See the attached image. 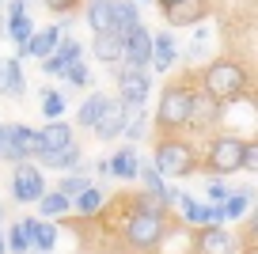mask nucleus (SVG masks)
<instances>
[{
    "label": "nucleus",
    "instance_id": "nucleus-2",
    "mask_svg": "<svg viewBox=\"0 0 258 254\" xmlns=\"http://www.w3.org/2000/svg\"><path fill=\"white\" fill-rule=\"evenodd\" d=\"M163 224H167V216H163L156 205H141L137 213L125 220V239L137 246V250H152V246L163 239Z\"/></svg>",
    "mask_w": 258,
    "mask_h": 254
},
{
    "label": "nucleus",
    "instance_id": "nucleus-38",
    "mask_svg": "<svg viewBox=\"0 0 258 254\" xmlns=\"http://www.w3.org/2000/svg\"><path fill=\"white\" fill-rule=\"evenodd\" d=\"M49 12H69V8H76V0H42Z\"/></svg>",
    "mask_w": 258,
    "mask_h": 254
},
{
    "label": "nucleus",
    "instance_id": "nucleus-25",
    "mask_svg": "<svg viewBox=\"0 0 258 254\" xmlns=\"http://www.w3.org/2000/svg\"><path fill=\"white\" fill-rule=\"evenodd\" d=\"M34 205H38V213H42V220H53V216H61V213H69V209H73V201L64 198V194H42L38 201H34Z\"/></svg>",
    "mask_w": 258,
    "mask_h": 254
},
{
    "label": "nucleus",
    "instance_id": "nucleus-16",
    "mask_svg": "<svg viewBox=\"0 0 258 254\" xmlns=\"http://www.w3.org/2000/svg\"><path fill=\"white\" fill-rule=\"evenodd\" d=\"M23 228H27V239H31V246H38L42 254H49V250L57 246V224L27 216V220H23Z\"/></svg>",
    "mask_w": 258,
    "mask_h": 254
},
{
    "label": "nucleus",
    "instance_id": "nucleus-20",
    "mask_svg": "<svg viewBox=\"0 0 258 254\" xmlns=\"http://www.w3.org/2000/svg\"><path fill=\"white\" fill-rule=\"evenodd\" d=\"M88 27L95 34L114 31V0H91L88 4Z\"/></svg>",
    "mask_w": 258,
    "mask_h": 254
},
{
    "label": "nucleus",
    "instance_id": "nucleus-42",
    "mask_svg": "<svg viewBox=\"0 0 258 254\" xmlns=\"http://www.w3.org/2000/svg\"><path fill=\"white\" fill-rule=\"evenodd\" d=\"M0 216H4V205H0Z\"/></svg>",
    "mask_w": 258,
    "mask_h": 254
},
{
    "label": "nucleus",
    "instance_id": "nucleus-23",
    "mask_svg": "<svg viewBox=\"0 0 258 254\" xmlns=\"http://www.w3.org/2000/svg\"><path fill=\"white\" fill-rule=\"evenodd\" d=\"M137 23H141L137 4H133V0H114V31L125 34V31H133Z\"/></svg>",
    "mask_w": 258,
    "mask_h": 254
},
{
    "label": "nucleus",
    "instance_id": "nucleus-28",
    "mask_svg": "<svg viewBox=\"0 0 258 254\" xmlns=\"http://www.w3.org/2000/svg\"><path fill=\"white\" fill-rule=\"evenodd\" d=\"M8 31H12V38H16V57H19L34 27H31V19H27V16H8Z\"/></svg>",
    "mask_w": 258,
    "mask_h": 254
},
{
    "label": "nucleus",
    "instance_id": "nucleus-18",
    "mask_svg": "<svg viewBox=\"0 0 258 254\" xmlns=\"http://www.w3.org/2000/svg\"><path fill=\"white\" fill-rule=\"evenodd\" d=\"M91 53H95L103 65H118V61H121V34H118V31L95 34V42H91Z\"/></svg>",
    "mask_w": 258,
    "mask_h": 254
},
{
    "label": "nucleus",
    "instance_id": "nucleus-19",
    "mask_svg": "<svg viewBox=\"0 0 258 254\" xmlns=\"http://www.w3.org/2000/svg\"><path fill=\"white\" fill-rule=\"evenodd\" d=\"M137 171H141L137 148H121L114 159H106V175H114V178H137Z\"/></svg>",
    "mask_w": 258,
    "mask_h": 254
},
{
    "label": "nucleus",
    "instance_id": "nucleus-9",
    "mask_svg": "<svg viewBox=\"0 0 258 254\" xmlns=\"http://www.w3.org/2000/svg\"><path fill=\"white\" fill-rule=\"evenodd\" d=\"M42 194H46V182H42L38 167L19 163V167H16V175H12V198H16L19 205H34Z\"/></svg>",
    "mask_w": 258,
    "mask_h": 254
},
{
    "label": "nucleus",
    "instance_id": "nucleus-34",
    "mask_svg": "<svg viewBox=\"0 0 258 254\" xmlns=\"http://www.w3.org/2000/svg\"><path fill=\"white\" fill-rule=\"evenodd\" d=\"M88 186H91V182H88V175H84V171H76V175H69V178L61 182V190H57V194H64L69 201H76L84 190H88Z\"/></svg>",
    "mask_w": 258,
    "mask_h": 254
},
{
    "label": "nucleus",
    "instance_id": "nucleus-37",
    "mask_svg": "<svg viewBox=\"0 0 258 254\" xmlns=\"http://www.w3.org/2000/svg\"><path fill=\"white\" fill-rule=\"evenodd\" d=\"M228 194H232V190H228L224 182H213V186H209V198H213V205H224V198H228Z\"/></svg>",
    "mask_w": 258,
    "mask_h": 254
},
{
    "label": "nucleus",
    "instance_id": "nucleus-17",
    "mask_svg": "<svg viewBox=\"0 0 258 254\" xmlns=\"http://www.w3.org/2000/svg\"><path fill=\"white\" fill-rule=\"evenodd\" d=\"M27 91V80H23V65L19 57H8V61H0V95H23Z\"/></svg>",
    "mask_w": 258,
    "mask_h": 254
},
{
    "label": "nucleus",
    "instance_id": "nucleus-4",
    "mask_svg": "<svg viewBox=\"0 0 258 254\" xmlns=\"http://www.w3.org/2000/svg\"><path fill=\"white\" fill-rule=\"evenodd\" d=\"M194 163H198V156H194V148L186 141H163L160 148H156V171H160L163 178H182L194 171Z\"/></svg>",
    "mask_w": 258,
    "mask_h": 254
},
{
    "label": "nucleus",
    "instance_id": "nucleus-14",
    "mask_svg": "<svg viewBox=\"0 0 258 254\" xmlns=\"http://www.w3.org/2000/svg\"><path fill=\"white\" fill-rule=\"evenodd\" d=\"M175 57H178V42H175V34L171 31H160V34H152V69L156 72H167L171 65H175Z\"/></svg>",
    "mask_w": 258,
    "mask_h": 254
},
{
    "label": "nucleus",
    "instance_id": "nucleus-35",
    "mask_svg": "<svg viewBox=\"0 0 258 254\" xmlns=\"http://www.w3.org/2000/svg\"><path fill=\"white\" fill-rule=\"evenodd\" d=\"M61 38H64V34H61ZM53 53L61 57L64 65H73V61H80L84 46H80V42H76V38H64V42H57V49H53Z\"/></svg>",
    "mask_w": 258,
    "mask_h": 254
},
{
    "label": "nucleus",
    "instance_id": "nucleus-26",
    "mask_svg": "<svg viewBox=\"0 0 258 254\" xmlns=\"http://www.w3.org/2000/svg\"><path fill=\"white\" fill-rule=\"evenodd\" d=\"M175 205L182 209L186 224H209V205H198V201H194L190 194H178V201H175Z\"/></svg>",
    "mask_w": 258,
    "mask_h": 254
},
{
    "label": "nucleus",
    "instance_id": "nucleus-41",
    "mask_svg": "<svg viewBox=\"0 0 258 254\" xmlns=\"http://www.w3.org/2000/svg\"><path fill=\"white\" fill-rule=\"evenodd\" d=\"M133 4H145V0H133Z\"/></svg>",
    "mask_w": 258,
    "mask_h": 254
},
{
    "label": "nucleus",
    "instance_id": "nucleus-33",
    "mask_svg": "<svg viewBox=\"0 0 258 254\" xmlns=\"http://www.w3.org/2000/svg\"><path fill=\"white\" fill-rule=\"evenodd\" d=\"M145 125H148L145 110H129L125 125H121V137H129V141H141V137H145Z\"/></svg>",
    "mask_w": 258,
    "mask_h": 254
},
{
    "label": "nucleus",
    "instance_id": "nucleus-10",
    "mask_svg": "<svg viewBox=\"0 0 258 254\" xmlns=\"http://www.w3.org/2000/svg\"><path fill=\"white\" fill-rule=\"evenodd\" d=\"M125 118H129V110H125V106H121L118 99H106L91 129H95V137H99V141H114V137H121V125H125Z\"/></svg>",
    "mask_w": 258,
    "mask_h": 254
},
{
    "label": "nucleus",
    "instance_id": "nucleus-6",
    "mask_svg": "<svg viewBox=\"0 0 258 254\" xmlns=\"http://www.w3.org/2000/svg\"><path fill=\"white\" fill-rule=\"evenodd\" d=\"M148 91H152V72H145V69L118 72V103L125 106V110H141Z\"/></svg>",
    "mask_w": 258,
    "mask_h": 254
},
{
    "label": "nucleus",
    "instance_id": "nucleus-31",
    "mask_svg": "<svg viewBox=\"0 0 258 254\" xmlns=\"http://www.w3.org/2000/svg\"><path fill=\"white\" fill-rule=\"evenodd\" d=\"M64 114V95L61 91H42V118L57 121Z\"/></svg>",
    "mask_w": 258,
    "mask_h": 254
},
{
    "label": "nucleus",
    "instance_id": "nucleus-40",
    "mask_svg": "<svg viewBox=\"0 0 258 254\" xmlns=\"http://www.w3.org/2000/svg\"><path fill=\"white\" fill-rule=\"evenodd\" d=\"M0 254H8V246H4V239H0Z\"/></svg>",
    "mask_w": 258,
    "mask_h": 254
},
{
    "label": "nucleus",
    "instance_id": "nucleus-5",
    "mask_svg": "<svg viewBox=\"0 0 258 254\" xmlns=\"http://www.w3.org/2000/svg\"><path fill=\"white\" fill-rule=\"evenodd\" d=\"M27 156H34V129L16 121V125H0V159L8 163H23Z\"/></svg>",
    "mask_w": 258,
    "mask_h": 254
},
{
    "label": "nucleus",
    "instance_id": "nucleus-36",
    "mask_svg": "<svg viewBox=\"0 0 258 254\" xmlns=\"http://www.w3.org/2000/svg\"><path fill=\"white\" fill-rule=\"evenodd\" d=\"M239 167L258 171V141H243V159H239Z\"/></svg>",
    "mask_w": 258,
    "mask_h": 254
},
{
    "label": "nucleus",
    "instance_id": "nucleus-32",
    "mask_svg": "<svg viewBox=\"0 0 258 254\" xmlns=\"http://www.w3.org/2000/svg\"><path fill=\"white\" fill-rule=\"evenodd\" d=\"M61 76L69 80L73 88H88V84H91V72H88V65H84V61H73V65H64V69H61Z\"/></svg>",
    "mask_w": 258,
    "mask_h": 254
},
{
    "label": "nucleus",
    "instance_id": "nucleus-21",
    "mask_svg": "<svg viewBox=\"0 0 258 254\" xmlns=\"http://www.w3.org/2000/svg\"><path fill=\"white\" fill-rule=\"evenodd\" d=\"M220 118V103H213L209 95H198L194 91V99H190V121H198V129H205V125H213V121Z\"/></svg>",
    "mask_w": 258,
    "mask_h": 254
},
{
    "label": "nucleus",
    "instance_id": "nucleus-43",
    "mask_svg": "<svg viewBox=\"0 0 258 254\" xmlns=\"http://www.w3.org/2000/svg\"><path fill=\"white\" fill-rule=\"evenodd\" d=\"M19 4H27V0H19Z\"/></svg>",
    "mask_w": 258,
    "mask_h": 254
},
{
    "label": "nucleus",
    "instance_id": "nucleus-3",
    "mask_svg": "<svg viewBox=\"0 0 258 254\" xmlns=\"http://www.w3.org/2000/svg\"><path fill=\"white\" fill-rule=\"evenodd\" d=\"M190 99H194V91L182 88V84L163 88L160 106H156V121H160L163 129H182L186 121H190Z\"/></svg>",
    "mask_w": 258,
    "mask_h": 254
},
{
    "label": "nucleus",
    "instance_id": "nucleus-13",
    "mask_svg": "<svg viewBox=\"0 0 258 254\" xmlns=\"http://www.w3.org/2000/svg\"><path fill=\"white\" fill-rule=\"evenodd\" d=\"M198 254H235V239L217 224H205L198 231Z\"/></svg>",
    "mask_w": 258,
    "mask_h": 254
},
{
    "label": "nucleus",
    "instance_id": "nucleus-8",
    "mask_svg": "<svg viewBox=\"0 0 258 254\" xmlns=\"http://www.w3.org/2000/svg\"><path fill=\"white\" fill-rule=\"evenodd\" d=\"M239 159H243V141L239 137H217L209 148V167L217 171V175H235L239 171Z\"/></svg>",
    "mask_w": 258,
    "mask_h": 254
},
{
    "label": "nucleus",
    "instance_id": "nucleus-22",
    "mask_svg": "<svg viewBox=\"0 0 258 254\" xmlns=\"http://www.w3.org/2000/svg\"><path fill=\"white\" fill-rule=\"evenodd\" d=\"M42 163H46L49 171H84L80 144H69V148H61V152H49V156H42Z\"/></svg>",
    "mask_w": 258,
    "mask_h": 254
},
{
    "label": "nucleus",
    "instance_id": "nucleus-24",
    "mask_svg": "<svg viewBox=\"0 0 258 254\" xmlns=\"http://www.w3.org/2000/svg\"><path fill=\"white\" fill-rule=\"evenodd\" d=\"M250 201H254V190H247V186H243V190H232L224 198V216L228 220H239V216L250 209Z\"/></svg>",
    "mask_w": 258,
    "mask_h": 254
},
{
    "label": "nucleus",
    "instance_id": "nucleus-27",
    "mask_svg": "<svg viewBox=\"0 0 258 254\" xmlns=\"http://www.w3.org/2000/svg\"><path fill=\"white\" fill-rule=\"evenodd\" d=\"M103 201H106V194L95 190V186H88V190L76 198V213H80V216H91V213H99V209H103Z\"/></svg>",
    "mask_w": 258,
    "mask_h": 254
},
{
    "label": "nucleus",
    "instance_id": "nucleus-11",
    "mask_svg": "<svg viewBox=\"0 0 258 254\" xmlns=\"http://www.w3.org/2000/svg\"><path fill=\"white\" fill-rule=\"evenodd\" d=\"M69 144H73V129L64 121H49L46 129L34 133V156H49V152H61Z\"/></svg>",
    "mask_w": 258,
    "mask_h": 254
},
{
    "label": "nucleus",
    "instance_id": "nucleus-39",
    "mask_svg": "<svg viewBox=\"0 0 258 254\" xmlns=\"http://www.w3.org/2000/svg\"><path fill=\"white\" fill-rule=\"evenodd\" d=\"M171 4H175V0H160V8H171Z\"/></svg>",
    "mask_w": 258,
    "mask_h": 254
},
{
    "label": "nucleus",
    "instance_id": "nucleus-30",
    "mask_svg": "<svg viewBox=\"0 0 258 254\" xmlns=\"http://www.w3.org/2000/svg\"><path fill=\"white\" fill-rule=\"evenodd\" d=\"M4 246H8L12 254H27V250H31V239H27L23 220H16V224L8 228V239H4Z\"/></svg>",
    "mask_w": 258,
    "mask_h": 254
},
{
    "label": "nucleus",
    "instance_id": "nucleus-7",
    "mask_svg": "<svg viewBox=\"0 0 258 254\" xmlns=\"http://www.w3.org/2000/svg\"><path fill=\"white\" fill-rule=\"evenodd\" d=\"M121 61H125V69H148V61H152V34H148L145 23H137L133 31L121 34Z\"/></svg>",
    "mask_w": 258,
    "mask_h": 254
},
{
    "label": "nucleus",
    "instance_id": "nucleus-15",
    "mask_svg": "<svg viewBox=\"0 0 258 254\" xmlns=\"http://www.w3.org/2000/svg\"><path fill=\"white\" fill-rule=\"evenodd\" d=\"M57 42H61V27H46V31H31V38H27L23 53L19 57H49L57 49Z\"/></svg>",
    "mask_w": 258,
    "mask_h": 254
},
{
    "label": "nucleus",
    "instance_id": "nucleus-29",
    "mask_svg": "<svg viewBox=\"0 0 258 254\" xmlns=\"http://www.w3.org/2000/svg\"><path fill=\"white\" fill-rule=\"evenodd\" d=\"M103 103H106V95H88V99H84V106H80V114H76V121H80L84 129H91V125H95V118H99V110H103Z\"/></svg>",
    "mask_w": 258,
    "mask_h": 254
},
{
    "label": "nucleus",
    "instance_id": "nucleus-1",
    "mask_svg": "<svg viewBox=\"0 0 258 254\" xmlns=\"http://www.w3.org/2000/svg\"><path fill=\"white\" fill-rule=\"evenodd\" d=\"M243 91H247V72H243V65L235 61H213L209 69H205V95L213 99V103H235V99H243Z\"/></svg>",
    "mask_w": 258,
    "mask_h": 254
},
{
    "label": "nucleus",
    "instance_id": "nucleus-12",
    "mask_svg": "<svg viewBox=\"0 0 258 254\" xmlns=\"http://www.w3.org/2000/svg\"><path fill=\"white\" fill-rule=\"evenodd\" d=\"M163 16L171 27H198L209 16V8H205V0H175L171 8H163Z\"/></svg>",
    "mask_w": 258,
    "mask_h": 254
}]
</instances>
